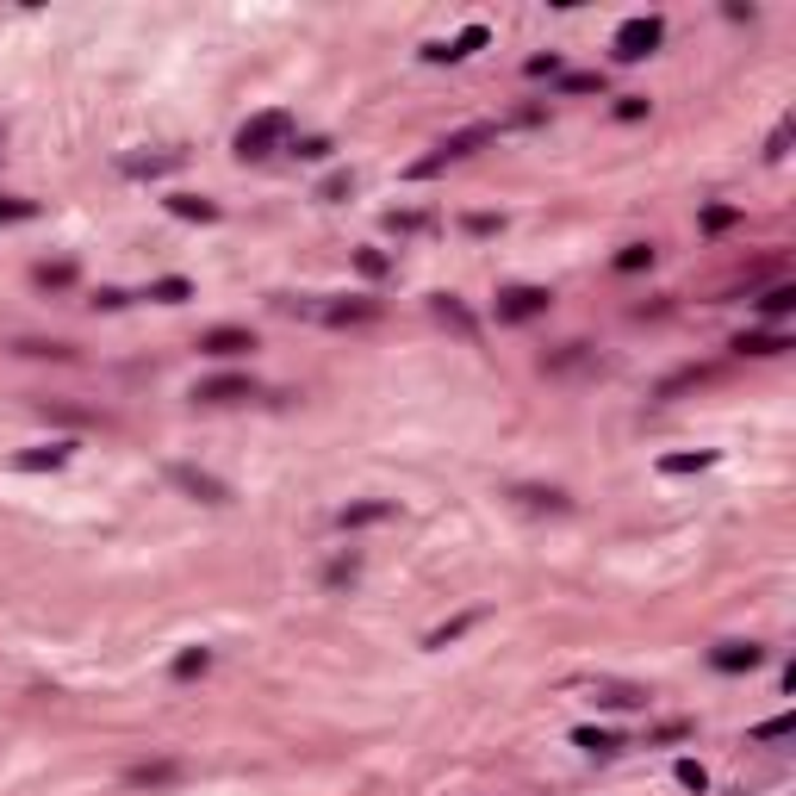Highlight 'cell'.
<instances>
[{
	"label": "cell",
	"mask_w": 796,
	"mask_h": 796,
	"mask_svg": "<svg viewBox=\"0 0 796 796\" xmlns=\"http://www.w3.org/2000/svg\"><path fill=\"white\" fill-rule=\"evenodd\" d=\"M660 38H665L660 13H635V19H622V25H616V63H641V56H654Z\"/></svg>",
	"instance_id": "1"
},
{
	"label": "cell",
	"mask_w": 796,
	"mask_h": 796,
	"mask_svg": "<svg viewBox=\"0 0 796 796\" xmlns=\"http://www.w3.org/2000/svg\"><path fill=\"white\" fill-rule=\"evenodd\" d=\"M286 131H292V119H286V113H256V119L237 131V156H243V162L274 156V143H286Z\"/></svg>",
	"instance_id": "2"
},
{
	"label": "cell",
	"mask_w": 796,
	"mask_h": 796,
	"mask_svg": "<svg viewBox=\"0 0 796 796\" xmlns=\"http://www.w3.org/2000/svg\"><path fill=\"white\" fill-rule=\"evenodd\" d=\"M547 305H554L547 286H511V292H498V318H504V324H529V318H541Z\"/></svg>",
	"instance_id": "3"
},
{
	"label": "cell",
	"mask_w": 796,
	"mask_h": 796,
	"mask_svg": "<svg viewBox=\"0 0 796 796\" xmlns=\"http://www.w3.org/2000/svg\"><path fill=\"white\" fill-rule=\"evenodd\" d=\"M168 486H181L187 498H199V504H231V486L224 479H212V473H199V467H168Z\"/></svg>",
	"instance_id": "4"
},
{
	"label": "cell",
	"mask_w": 796,
	"mask_h": 796,
	"mask_svg": "<svg viewBox=\"0 0 796 796\" xmlns=\"http://www.w3.org/2000/svg\"><path fill=\"white\" fill-rule=\"evenodd\" d=\"M193 398L199 404H243V398H256V380L250 374H218V380H199Z\"/></svg>",
	"instance_id": "5"
},
{
	"label": "cell",
	"mask_w": 796,
	"mask_h": 796,
	"mask_svg": "<svg viewBox=\"0 0 796 796\" xmlns=\"http://www.w3.org/2000/svg\"><path fill=\"white\" fill-rule=\"evenodd\" d=\"M125 784L131 791H162V784H181V759H143L125 772Z\"/></svg>",
	"instance_id": "6"
},
{
	"label": "cell",
	"mask_w": 796,
	"mask_h": 796,
	"mask_svg": "<svg viewBox=\"0 0 796 796\" xmlns=\"http://www.w3.org/2000/svg\"><path fill=\"white\" fill-rule=\"evenodd\" d=\"M199 349L231 361V355H250V349H256V336H250V330H237V324H218V330H206V336H199Z\"/></svg>",
	"instance_id": "7"
},
{
	"label": "cell",
	"mask_w": 796,
	"mask_h": 796,
	"mask_svg": "<svg viewBox=\"0 0 796 796\" xmlns=\"http://www.w3.org/2000/svg\"><path fill=\"white\" fill-rule=\"evenodd\" d=\"M498 137V125H467V131H448L442 143H436V156L442 162H454V156H473V149H486Z\"/></svg>",
	"instance_id": "8"
},
{
	"label": "cell",
	"mask_w": 796,
	"mask_h": 796,
	"mask_svg": "<svg viewBox=\"0 0 796 796\" xmlns=\"http://www.w3.org/2000/svg\"><path fill=\"white\" fill-rule=\"evenodd\" d=\"M479 44H486V25H467V31L448 38V44H423V56H429V63H461V56H473Z\"/></svg>",
	"instance_id": "9"
},
{
	"label": "cell",
	"mask_w": 796,
	"mask_h": 796,
	"mask_svg": "<svg viewBox=\"0 0 796 796\" xmlns=\"http://www.w3.org/2000/svg\"><path fill=\"white\" fill-rule=\"evenodd\" d=\"M759 660H766V648H753V641H728V648H716V654H709L716 672H753Z\"/></svg>",
	"instance_id": "10"
},
{
	"label": "cell",
	"mask_w": 796,
	"mask_h": 796,
	"mask_svg": "<svg viewBox=\"0 0 796 796\" xmlns=\"http://www.w3.org/2000/svg\"><path fill=\"white\" fill-rule=\"evenodd\" d=\"M318 318H324V324H374L380 305H374V299H349V305H318Z\"/></svg>",
	"instance_id": "11"
},
{
	"label": "cell",
	"mask_w": 796,
	"mask_h": 796,
	"mask_svg": "<svg viewBox=\"0 0 796 796\" xmlns=\"http://www.w3.org/2000/svg\"><path fill=\"white\" fill-rule=\"evenodd\" d=\"M791 349V336H778V330H741L734 336V355H784Z\"/></svg>",
	"instance_id": "12"
},
{
	"label": "cell",
	"mask_w": 796,
	"mask_h": 796,
	"mask_svg": "<svg viewBox=\"0 0 796 796\" xmlns=\"http://www.w3.org/2000/svg\"><path fill=\"white\" fill-rule=\"evenodd\" d=\"M386 517H393V504H386V498H361V504H349L336 523H343V529H368V523H386Z\"/></svg>",
	"instance_id": "13"
},
{
	"label": "cell",
	"mask_w": 796,
	"mask_h": 796,
	"mask_svg": "<svg viewBox=\"0 0 796 796\" xmlns=\"http://www.w3.org/2000/svg\"><path fill=\"white\" fill-rule=\"evenodd\" d=\"M168 212H174V218H187V224H212V218H218V206H212V199H199V193H174V199H168Z\"/></svg>",
	"instance_id": "14"
},
{
	"label": "cell",
	"mask_w": 796,
	"mask_h": 796,
	"mask_svg": "<svg viewBox=\"0 0 796 796\" xmlns=\"http://www.w3.org/2000/svg\"><path fill=\"white\" fill-rule=\"evenodd\" d=\"M436 318H442V324H454V330L467 336V343L479 336V324H473V311H467V305H461L454 292H442V299H436Z\"/></svg>",
	"instance_id": "15"
},
{
	"label": "cell",
	"mask_w": 796,
	"mask_h": 796,
	"mask_svg": "<svg viewBox=\"0 0 796 796\" xmlns=\"http://www.w3.org/2000/svg\"><path fill=\"white\" fill-rule=\"evenodd\" d=\"M648 690H635V684H591V703L597 709H635Z\"/></svg>",
	"instance_id": "16"
},
{
	"label": "cell",
	"mask_w": 796,
	"mask_h": 796,
	"mask_svg": "<svg viewBox=\"0 0 796 796\" xmlns=\"http://www.w3.org/2000/svg\"><path fill=\"white\" fill-rule=\"evenodd\" d=\"M63 461H69V448H63V442H50V448H25L13 467H19V473H44V467H63Z\"/></svg>",
	"instance_id": "17"
},
{
	"label": "cell",
	"mask_w": 796,
	"mask_h": 796,
	"mask_svg": "<svg viewBox=\"0 0 796 796\" xmlns=\"http://www.w3.org/2000/svg\"><path fill=\"white\" fill-rule=\"evenodd\" d=\"M119 168H125V174H168V168H181V149H162V156H125Z\"/></svg>",
	"instance_id": "18"
},
{
	"label": "cell",
	"mask_w": 796,
	"mask_h": 796,
	"mask_svg": "<svg viewBox=\"0 0 796 796\" xmlns=\"http://www.w3.org/2000/svg\"><path fill=\"white\" fill-rule=\"evenodd\" d=\"M541 368H547V374H572V368H591V349H585V343H566V349H560V355H547Z\"/></svg>",
	"instance_id": "19"
},
{
	"label": "cell",
	"mask_w": 796,
	"mask_h": 796,
	"mask_svg": "<svg viewBox=\"0 0 796 796\" xmlns=\"http://www.w3.org/2000/svg\"><path fill=\"white\" fill-rule=\"evenodd\" d=\"M517 498L535 504V511H572V498H566V492H554V486H547V492H541V486H517Z\"/></svg>",
	"instance_id": "20"
},
{
	"label": "cell",
	"mask_w": 796,
	"mask_h": 796,
	"mask_svg": "<svg viewBox=\"0 0 796 796\" xmlns=\"http://www.w3.org/2000/svg\"><path fill=\"white\" fill-rule=\"evenodd\" d=\"M149 299H156V305H181V299H193V286H187L181 274H162V280L149 286Z\"/></svg>",
	"instance_id": "21"
},
{
	"label": "cell",
	"mask_w": 796,
	"mask_h": 796,
	"mask_svg": "<svg viewBox=\"0 0 796 796\" xmlns=\"http://www.w3.org/2000/svg\"><path fill=\"white\" fill-rule=\"evenodd\" d=\"M791 311H796V286H772L759 299V318H791Z\"/></svg>",
	"instance_id": "22"
},
{
	"label": "cell",
	"mask_w": 796,
	"mask_h": 796,
	"mask_svg": "<svg viewBox=\"0 0 796 796\" xmlns=\"http://www.w3.org/2000/svg\"><path fill=\"white\" fill-rule=\"evenodd\" d=\"M572 747H585V753L610 759V753H616V734H604V728H579V734H572Z\"/></svg>",
	"instance_id": "23"
},
{
	"label": "cell",
	"mask_w": 796,
	"mask_h": 796,
	"mask_svg": "<svg viewBox=\"0 0 796 796\" xmlns=\"http://www.w3.org/2000/svg\"><path fill=\"white\" fill-rule=\"evenodd\" d=\"M212 665V648H187V654H174V678H199Z\"/></svg>",
	"instance_id": "24"
},
{
	"label": "cell",
	"mask_w": 796,
	"mask_h": 796,
	"mask_svg": "<svg viewBox=\"0 0 796 796\" xmlns=\"http://www.w3.org/2000/svg\"><path fill=\"white\" fill-rule=\"evenodd\" d=\"M616 267H622V274H641V267H654V243H629V250L616 256Z\"/></svg>",
	"instance_id": "25"
},
{
	"label": "cell",
	"mask_w": 796,
	"mask_h": 796,
	"mask_svg": "<svg viewBox=\"0 0 796 796\" xmlns=\"http://www.w3.org/2000/svg\"><path fill=\"white\" fill-rule=\"evenodd\" d=\"M343 193H355V174H349V168H336V174H324V187H318V199H343Z\"/></svg>",
	"instance_id": "26"
},
{
	"label": "cell",
	"mask_w": 796,
	"mask_h": 796,
	"mask_svg": "<svg viewBox=\"0 0 796 796\" xmlns=\"http://www.w3.org/2000/svg\"><path fill=\"white\" fill-rule=\"evenodd\" d=\"M678 784H684V791H709V772H703V766H697V759H678Z\"/></svg>",
	"instance_id": "27"
},
{
	"label": "cell",
	"mask_w": 796,
	"mask_h": 796,
	"mask_svg": "<svg viewBox=\"0 0 796 796\" xmlns=\"http://www.w3.org/2000/svg\"><path fill=\"white\" fill-rule=\"evenodd\" d=\"M709 467V454H665L660 461V473H703Z\"/></svg>",
	"instance_id": "28"
},
{
	"label": "cell",
	"mask_w": 796,
	"mask_h": 796,
	"mask_svg": "<svg viewBox=\"0 0 796 796\" xmlns=\"http://www.w3.org/2000/svg\"><path fill=\"white\" fill-rule=\"evenodd\" d=\"M784 734H796V716H772V722L753 728V741H784Z\"/></svg>",
	"instance_id": "29"
},
{
	"label": "cell",
	"mask_w": 796,
	"mask_h": 796,
	"mask_svg": "<svg viewBox=\"0 0 796 796\" xmlns=\"http://www.w3.org/2000/svg\"><path fill=\"white\" fill-rule=\"evenodd\" d=\"M473 629V616H454V622H442V629H429V648H448L454 635H467Z\"/></svg>",
	"instance_id": "30"
},
{
	"label": "cell",
	"mask_w": 796,
	"mask_h": 796,
	"mask_svg": "<svg viewBox=\"0 0 796 796\" xmlns=\"http://www.w3.org/2000/svg\"><path fill=\"white\" fill-rule=\"evenodd\" d=\"M292 156H305V162H324V156H330V137H299V143H292Z\"/></svg>",
	"instance_id": "31"
},
{
	"label": "cell",
	"mask_w": 796,
	"mask_h": 796,
	"mask_svg": "<svg viewBox=\"0 0 796 796\" xmlns=\"http://www.w3.org/2000/svg\"><path fill=\"white\" fill-rule=\"evenodd\" d=\"M38 280H44V286H69V280H75V267H69V262H44V267H38Z\"/></svg>",
	"instance_id": "32"
},
{
	"label": "cell",
	"mask_w": 796,
	"mask_h": 796,
	"mask_svg": "<svg viewBox=\"0 0 796 796\" xmlns=\"http://www.w3.org/2000/svg\"><path fill=\"white\" fill-rule=\"evenodd\" d=\"M355 267H361V274H368V280H380V274H386V256H380V250H361V256H355Z\"/></svg>",
	"instance_id": "33"
},
{
	"label": "cell",
	"mask_w": 796,
	"mask_h": 796,
	"mask_svg": "<svg viewBox=\"0 0 796 796\" xmlns=\"http://www.w3.org/2000/svg\"><path fill=\"white\" fill-rule=\"evenodd\" d=\"M734 218H741V212H734V206H709V212H703V231H728V224H734Z\"/></svg>",
	"instance_id": "34"
},
{
	"label": "cell",
	"mask_w": 796,
	"mask_h": 796,
	"mask_svg": "<svg viewBox=\"0 0 796 796\" xmlns=\"http://www.w3.org/2000/svg\"><path fill=\"white\" fill-rule=\"evenodd\" d=\"M13 218H38V206L31 199H0V224H13Z\"/></svg>",
	"instance_id": "35"
},
{
	"label": "cell",
	"mask_w": 796,
	"mask_h": 796,
	"mask_svg": "<svg viewBox=\"0 0 796 796\" xmlns=\"http://www.w3.org/2000/svg\"><path fill=\"white\" fill-rule=\"evenodd\" d=\"M784 149H791V119L772 131V143H766V162H784Z\"/></svg>",
	"instance_id": "36"
},
{
	"label": "cell",
	"mask_w": 796,
	"mask_h": 796,
	"mask_svg": "<svg viewBox=\"0 0 796 796\" xmlns=\"http://www.w3.org/2000/svg\"><path fill=\"white\" fill-rule=\"evenodd\" d=\"M386 224H393V231H423L429 212H386Z\"/></svg>",
	"instance_id": "37"
},
{
	"label": "cell",
	"mask_w": 796,
	"mask_h": 796,
	"mask_svg": "<svg viewBox=\"0 0 796 796\" xmlns=\"http://www.w3.org/2000/svg\"><path fill=\"white\" fill-rule=\"evenodd\" d=\"M560 88H566V94H597V88H604V75H566Z\"/></svg>",
	"instance_id": "38"
},
{
	"label": "cell",
	"mask_w": 796,
	"mask_h": 796,
	"mask_svg": "<svg viewBox=\"0 0 796 796\" xmlns=\"http://www.w3.org/2000/svg\"><path fill=\"white\" fill-rule=\"evenodd\" d=\"M616 119H629V125H635V119H648V100H641V94H629V100H616Z\"/></svg>",
	"instance_id": "39"
},
{
	"label": "cell",
	"mask_w": 796,
	"mask_h": 796,
	"mask_svg": "<svg viewBox=\"0 0 796 796\" xmlns=\"http://www.w3.org/2000/svg\"><path fill=\"white\" fill-rule=\"evenodd\" d=\"M324 579H330V585H349V579H355V554H349V560H336Z\"/></svg>",
	"instance_id": "40"
},
{
	"label": "cell",
	"mask_w": 796,
	"mask_h": 796,
	"mask_svg": "<svg viewBox=\"0 0 796 796\" xmlns=\"http://www.w3.org/2000/svg\"><path fill=\"white\" fill-rule=\"evenodd\" d=\"M554 69H560V56H554V50H547V56H529V75H554Z\"/></svg>",
	"instance_id": "41"
}]
</instances>
